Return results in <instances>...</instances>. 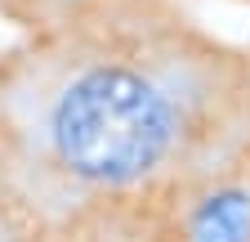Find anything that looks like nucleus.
I'll use <instances>...</instances> for the list:
<instances>
[{
  "label": "nucleus",
  "instance_id": "7ed1b4c3",
  "mask_svg": "<svg viewBox=\"0 0 250 242\" xmlns=\"http://www.w3.org/2000/svg\"><path fill=\"white\" fill-rule=\"evenodd\" d=\"M0 242H45L31 211L14 184V170H9V153L0 144Z\"/></svg>",
  "mask_w": 250,
  "mask_h": 242
},
{
  "label": "nucleus",
  "instance_id": "20e7f679",
  "mask_svg": "<svg viewBox=\"0 0 250 242\" xmlns=\"http://www.w3.org/2000/svg\"><path fill=\"white\" fill-rule=\"evenodd\" d=\"M183 5H192V0H183ZM210 5H232V9H250V0H210Z\"/></svg>",
  "mask_w": 250,
  "mask_h": 242
},
{
  "label": "nucleus",
  "instance_id": "f03ea898",
  "mask_svg": "<svg viewBox=\"0 0 250 242\" xmlns=\"http://www.w3.org/2000/svg\"><path fill=\"white\" fill-rule=\"evenodd\" d=\"M134 5H143V0H0V27L9 36H54Z\"/></svg>",
  "mask_w": 250,
  "mask_h": 242
},
{
  "label": "nucleus",
  "instance_id": "f257e3e1",
  "mask_svg": "<svg viewBox=\"0 0 250 242\" xmlns=\"http://www.w3.org/2000/svg\"><path fill=\"white\" fill-rule=\"evenodd\" d=\"M0 144L45 242H179L250 184V45L183 0L0 45Z\"/></svg>",
  "mask_w": 250,
  "mask_h": 242
}]
</instances>
